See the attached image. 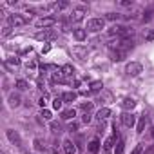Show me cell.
I'll return each mask as SVG.
<instances>
[{"instance_id": "15", "label": "cell", "mask_w": 154, "mask_h": 154, "mask_svg": "<svg viewBox=\"0 0 154 154\" xmlns=\"http://www.w3.org/2000/svg\"><path fill=\"white\" fill-rule=\"evenodd\" d=\"M87 150L91 152V154H98V150H100V140H91L89 143H87Z\"/></svg>"}, {"instance_id": "35", "label": "cell", "mask_w": 154, "mask_h": 154, "mask_svg": "<svg viewBox=\"0 0 154 154\" xmlns=\"http://www.w3.org/2000/svg\"><path fill=\"white\" fill-rule=\"evenodd\" d=\"M69 4L67 2H56V11H62V9H65Z\"/></svg>"}, {"instance_id": "9", "label": "cell", "mask_w": 154, "mask_h": 154, "mask_svg": "<svg viewBox=\"0 0 154 154\" xmlns=\"http://www.w3.org/2000/svg\"><path fill=\"white\" fill-rule=\"evenodd\" d=\"M122 123L125 125V127H134L136 125V114H132V112H123L122 114Z\"/></svg>"}, {"instance_id": "33", "label": "cell", "mask_w": 154, "mask_h": 154, "mask_svg": "<svg viewBox=\"0 0 154 154\" xmlns=\"http://www.w3.org/2000/svg\"><path fill=\"white\" fill-rule=\"evenodd\" d=\"M40 116H42L44 120H51V111H47V109H44V111L40 112Z\"/></svg>"}, {"instance_id": "28", "label": "cell", "mask_w": 154, "mask_h": 154, "mask_svg": "<svg viewBox=\"0 0 154 154\" xmlns=\"http://www.w3.org/2000/svg\"><path fill=\"white\" fill-rule=\"evenodd\" d=\"M6 65H9V67H17V65H20V60L18 58H9V60H6Z\"/></svg>"}, {"instance_id": "26", "label": "cell", "mask_w": 154, "mask_h": 154, "mask_svg": "<svg viewBox=\"0 0 154 154\" xmlns=\"http://www.w3.org/2000/svg\"><path fill=\"white\" fill-rule=\"evenodd\" d=\"M143 38H145L147 42H154V29L145 31V33H143Z\"/></svg>"}, {"instance_id": "39", "label": "cell", "mask_w": 154, "mask_h": 154, "mask_svg": "<svg viewBox=\"0 0 154 154\" xmlns=\"http://www.w3.org/2000/svg\"><path fill=\"white\" fill-rule=\"evenodd\" d=\"M29 69L35 71V69H36V62H29V63H27V71H29Z\"/></svg>"}, {"instance_id": "43", "label": "cell", "mask_w": 154, "mask_h": 154, "mask_svg": "<svg viewBox=\"0 0 154 154\" xmlns=\"http://www.w3.org/2000/svg\"><path fill=\"white\" fill-rule=\"evenodd\" d=\"M150 138L154 140V127H150Z\"/></svg>"}, {"instance_id": "3", "label": "cell", "mask_w": 154, "mask_h": 154, "mask_svg": "<svg viewBox=\"0 0 154 154\" xmlns=\"http://www.w3.org/2000/svg\"><path fill=\"white\" fill-rule=\"evenodd\" d=\"M85 15H87V8H85V6H76V8L72 9L71 22H82Z\"/></svg>"}, {"instance_id": "11", "label": "cell", "mask_w": 154, "mask_h": 154, "mask_svg": "<svg viewBox=\"0 0 154 154\" xmlns=\"http://www.w3.org/2000/svg\"><path fill=\"white\" fill-rule=\"evenodd\" d=\"M62 149H63V154H76V145L71 140H63Z\"/></svg>"}, {"instance_id": "24", "label": "cell", "mask_w": 154, "mask_h": 154, "mask_svg": "<svg viewBox=\"0 0 154 154\" xmlns=\"http://www.w3.org/2000/svg\"><path fill=\"white\" fill-rule=\"evenodd\" d=\"M120 18H123V15H120V13H107L105 15V20H120Z\"/></svg>"}, {"instance_id": "25", "label": "cell", "mask_w": 154, "mask_h": 154, "mask_svg": "<svg viewBox=\"0 0 154 154\" xmlns=\"http://www.w3.org/2000/svg\"><path fill=\"white\" fill-rule=\"evenodd\" d=\"M62 105H63V100H62V96L53 100V109H54V111H60V109H62Z\"/></svg>"}, {"instance_id": "16", "label": "cell", "mask_w": 154, "mask_h": 154, "mask_svg": "<svg viewBox=\"0 0 154 154\" xmlns=\"http://www.w3.org/2000/svg\"><path fill=\"white\" fill-rule=\"evenodd\" d=\"M76 98H78V93H74V91H65V93L62 94V100L67 102V103H69V102H74Z\"/></svg>"}, {"instance_id": "34", "label": "cell", "mask_w": 154, "mask_h": 154, "mask_svg": "<svg viewBox=\"0 0 154 154\" xmlns=\"http://www.w3.org/2000/svg\"><path fill=\"white\" fill-rule=\"evenodd\" d=\"M67 131H71V132L78 131V123H76V122H71V123H69V127H67Z\"/></svg>"}, {"instance_id": "31", "label": "cell", "mask_w": 154, "mask_h": 154, "mask_svg": "<svg viewBox=\"0 0 154 154\" xmlns=\"http://www.w3.org/2000/svg\"><path fill=\"white\" fill-rule=\"evenodd\" d=\"M123 140H118V143H116V150H114V154H123Z\"/></svg>"}, {"instance_id": "23", "label": "cell", "mask_w": 154, "mask_h": 154, "mask_svg": "<svg viewBox=\"0 0 154 154\" xmlns=\"http://www.w3.org/2000/svg\"><path fill=\"white\" fill-rule=\"evenodd\" d=\"M33 145H35V149H36V150H42V152L45 150V145H44V141H42L40 138H35V141H33Z\"/></svg>"}, {"instance_id": "32", "label": "cell", "mask_w": 154, "mask_h": 154, "mask_svg": "<svg viewBox=\"0 0 154 154\" xmlns=\"http://www.w3.org/2000/svg\"><path fill=\"white\" fill-rule=\"evenodd\" d=\"M102 87H103L102 82H93V84H91V91H93V93H94V91H100Z\"/></svg>"}, {"instance_id": "10", "label": "cell", "mask_w": 154, "mask_h": 154, "mask_svg": "<svg viewBox=\"0 0 154 154\" xmlns=\"http://www.w3.org/2000/svg\"><path fill=\"white\" fill-rule=\"evenodd\" d=\"M8 103H9V107H11V109H17V107H20V103H22V98H20V94H18V93H11V94H9V100H8Z\"/></svg>"}, {"instance_id": "5", "label": "cell", "mask_w": 154, "mask_h": 154, "mask_svg": "<svg viewBox=\"0 0 154 154\" xmlns=\"http://www.w3.org/2000/svg\"><path fill=\"white\" fill-rule=\"evenodd\" d=\"M54 24H56V17H42V18H38L35 22L36 27H44V29H47V27H51Z\"/></svg>"}, {"instance_id": "1", "label": "cell", "mask_w": 154, "mask_h": 154, "mask_svg": "<svg viewBox=\"0 0 154 154\" xmlns=\"http://www.w3.org/2000/svg\"><path fill=\"white\" fill-rule=\"evenodd\" d=\"M31 20L29 15H20V13H13L8 17V26H24Z\"/></svg>"}, {"instance_id": "8", "label": "cell", "mask_w": 154, "mask_h": 154, "mask_svg": "<svg viewBox=\"0 0 154 154\" xmlns=\"http://www.w3.org/2000/svg\"><path fill=\"white\" fill-rule=\"evenodd\" d=\"M127 74L129 76H138L141 71H143V67H141V63H138V62H131V63H127Z\"/></svg>"}, {"instance_id": "21", "label": "cell", "mask_w": 154, "mask_h": 154, "mask_svg": "<svg viewBox=\"0 0 154 154\" xmlns=\"http://www.w3.org/2000/svg\"><path fill=\"white\" fill-rule=\"evenodd\" d=\"M15 85H17V89H18V91H27V89H29V84H27L26 80H17V82H15Z\"/></svg>"}, {"instance_id": "20", "label": "cell", "mask_w": 154, "mask_h": 154, "mask_svg": "<svg viewBox=\"0 0 154 154\" xmlns=\"http://www.w3.org/2000/svg\"><path fill=\"white\" fill-rule=\"evenodd\" d=\"M60 69H62L63 76H72V74H74V67H72L71 63H65V65H62Z\"/></svg>"}, {"instance_id": "18", "label": "cell", "mask_w": 154, "mask_h": 154, "mask_svg": "<svg viewBox=\"0 0 154 154\" xmlns=\"http://www.w3.org/2000/svg\"><path fill=\"white\" fill-rule=\"evenodd\" d=\"M111 116V109L109 107H103V109H100L98 112H96V118L100 120V122H103V120H107Z\"/></svg>"}, {"instance_id": "12", "label": "cell", "mask_w": 154, "mask_h": 154, "mask_svg": "<svg viewBox=\"0 0 154 154\" xmlns=\"http://www.w3.org/2000/svg\"><path fill=\"white\" fill-rule=\"evenodd\" d=\"M72 36L78 40V42H84V40L87 38V29H84V27H76V29H72Z\"/></svg>"}, {"instance_id": "2", "label": "cell", "mask_w": 154, "mask_h": 154, "mask_svg": "<svg viewBox=\"0 0 154 154\" xmlns=\"http://www.w3.org/2000/svg\"><path fill=\"white\" fill-rule=\"evenodd\" d=\"M85 29L91 31V33H98V31L105 29V18H89Z\"/></svg>"}, {"instance_id": "40", "label": "cell", "mask_w": 154, "mask_h": 154, "mask_svg": "<svg viewBox=\"0 0 154 154\" xmlns=\"http://www.w3.org/2000/svg\"><path fill=\"white\" fill-rule=\"evenodd\" d=\"M38 105H40V107H44V105H45V96H42V98L38 100Z\"/></svg>"}, {"instance_id": "37", "label": "cell", "mask_w": 154, "mask_h": 154, "mask_svg": "<svg viewBox=\"0 0 154 154\" xmlns=\"http://www.w3.org/2000/svg\"><path fill=\"white\" fill-rule=\"evenodd\" d=\"M120 6L129 8V6H132V0H120Z\"/></svg>"}, {"instance_id": "29", "label": "cell", "mask_w": 154, "mask_h": 154, "mask_svg": "<svg viewBox=\"0 0 154 154\" xmlns=\"http://www.w3.org/2000/svg\"><path fill=\"white\" fill-rule=\"evenodd\" d=\"M131 154H145V149H143V143H138L134 149H132V152Z\"/></svg>"}, {"instance_id": "36", "label": "cell", "mask_w": 154, "mask_h": 154, "mask_svg": "<svg viewBox=\"0 0 154 154\" xmlns=\"http://www.w3.org/2000/svg\"><path fill=\"white\" fill-rule=\"evenodd\" d=\"M91 120H93V118H91V114H89V112H84L82 122H84V123H91Z\"/></svg>"}, {"instance_id": "38", "label": "cell", "mask_w": 154, "mask_h": 154, "mask_svg": "<svg viewBox=\"0 0 154 154\" xmlns=\"http://www.w3.org/2000/svg\"><path fill=\"white\" fill-rule=\"evenodd\" d=\"M102 96H103V100H105V102H112V94H111V93H103Z\"/></svg>"}, {"instance_id": "42", "label": "cell", "mask_w": 154, "mask_h": 154, "mask_svg": "<svg viewBox=\"0 0 154 154\" xmlns=\"http://www.w3.org/2000/svg\"><path fill=\"white\" fill-rule=\"evenodd\" d=\"M49 49H51V45H45V47L42 49V53H49Z\"/></svg>"}, {"instance_id": "4", "label": "cell", "mask_w": 154, "mask_h": 154, "mask_svg": "<svg viewBox=\"0 0 154 154\" xmlns=\"http://www.w3.org/2000/svg\"><path fill=\"white\" fill-rule=\"evenodd\" d=\"M35 38L40 40V42H51V40L56 38V33H54L53 29H44V31H38V33L35 35Z\"/></svg>"}, {"instance_id": "6", "label": "cell", "mask_w": 154, "mask_h": 154, "mask_svg": "<svg viewBox=\"0 0 154 154\" xmlns=\"http://www.w3.org/2000/svg\"><path fill=\"white\" fill-rule=\"evenodd\" d=\"M6 136H8V140H9L15 147H20V145H22V138H20V134H18L15 129H8V131H6Z\"/></svg>"}, {"instance_id": "13", "label": "cell", "mask_w": 154, "mask_h": 154, "mask_svg": "<svg viewBox=\"0 0 154 154\" xmlns=\"http://www.w3.org/2000/svg\"><path fill=\"white\" fill-rule=\"evenodd\" d=\"M125 56H127V51H123V49L111 51V60L112 62H122V60H125Z\"/></svg>"}, {"instance_id": "41", "label": "cell", "mask_w": 154, "mask_h": 154, "mask_svg": "<svg viewBox=\"0 0 154 154\" xmlns=\"http://www.w3.org/2000/svg\"><path fill=\"white\" fill-rule=\"evenodd\" d=\"M145 154H154V145H152V147H149V149L145 150Z\"/></svg>"}, {"instance_id": "44", "label": "cell", "mask_w": 154, "mask_h": 154, "mask_svg": "<svg viewBox=\"0 0 154 154\" xmlns=\"http://www.w3.org/2000/svg\"><path fill=\"white\" fill-rule=\"evenodd\" d=\"M24 154H33V152H24Z\"/></svg>"}, {"instance_id": "22", "label": "cell", "mask_w": 154, "mask_h": 154, "mask_svg": "<svg viewBox=\"0 0 154 154\" xmlns=\"http://www.w3.org/2000/svg\"><path fill=\"white\" fill-rule=\"evenodd\" d=\"M49 127H51V131H53V132H56V134H60V132H62V123H58V122H51V123H49Z\"/></svg>"}, {"instance_id": "30", "label": "cell", "mask_w": 154, "mask_h": 154, "mask_svg": "<svg viewBox=\"0 0 154 154\" xmlns=\"http://www.w3.org/2000/svg\"><path fill=\"white\" fill-rule=\"evenodd\" d=\"M80 109H82L84 112H91V111H93V102H87V103H82V105H80Z\"/></svg>"}, {"instance_id": "7", "label": "cell", "mask_w": 154, "mask_h": 154, "mask_svg": "<svg viewBox=\"0 0 154 154\" xmlns=\"http://www.w3.org/2000/svg\"><path fill=\"white\" fill-rule=\"evenodd\" d=\"M72 54L78 58V60H85L87 54H89V49H87L85 45H74V47H72Z\"/></svg>"}, {"instance_id": "14", "label": "cell", "mask_w": 154, "mask_h": 154, "mask_svg": "<svg viewBox=\"0 0 154 154\" xmlns=\"http://www.w3.org/2000/svg\"><path fill=\"white\" fill-rule=\"evenodd\" d=\"M122 107H123L127 112H131V109L136 107V100H134V98H123V100H122Z\"/></svg>"}, {"instance_id": "17", "label": "cell", "mask_w": 154, "mask_h": 154, "mask_svg": "<svg viewBox=\"0 0 154 154\" xmlns=\"http://www.w3.org/2000/svg\"><path fill=\"white\" fill-rule=\"evenodd\" d=\"M74 116H76V111H74V109H65V111H62V120H65V122L74 120Z\"/></svg>"}, {"instance_id": "19", "label": "cell", "mask_w": 154, "mask_h": 154, "mask_svg": "<svg viewBox=\"0 0 154 154\" xmlns=\"http://www.w3.org/2000/svg\"><path fill=\"white\" fill-rule=\"evenodd\" d=\"M145 125H147V118H145V116H140V120H138V123H136V132L141 134V132L145 131Z\"/></svg>"}, {"instance_id": "27", "label": "cell", "mask_w": 154, "mask_h": 154, "mask_svg": "<svg viewBox=\"0 0 154 154\" xmlns=\"http://www.w3.org/2000/svg\"><path fill=\"white\" fill-rule=\"evenodd\" d=\"M152 17H154V11H152V9H147V11L143 13V18H141V20H143V22H149V20H152Z\"/></svg>"}]
</instances>
